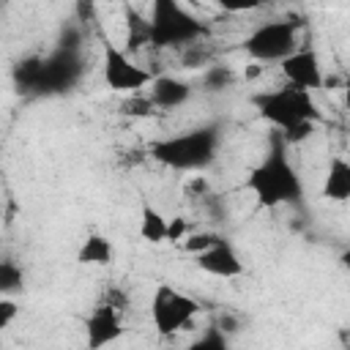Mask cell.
Wrapping results in <instances>:
<instances>
[{
    "instance_id": "1",
    "label": "cell",
    "mask_w": 350,
    "mask_h": 350,
    "mask_svg": "<svg viewBox=\"0 0 350 350\" xmlns=\"http://www.w3.org/2000/svg\"><path fill=\"white\" fill-rule=\"evenodd\" d=\"M246 189L262 208L301 202L304 186H301V178H298L290 156H287V142L282 139L279 131L271 134V148L252 167L249 178H246Z\"/></svg>"
},
{
    "instance_id": "2",
    "label": "cell",
    "mask_w": 350,
    "mask_h": 350,
    "mask_svg": "<svg viewBox=\"0 0 350 350\" xmlns=\"http://www.w3.org/2000/svg\"><path fill=\"white\" fill-rule=\"evenodd\" d=\"M254 107L260 112V118H265L287 145H295L301 139H306L317 120H320V109L312 93L282 85L276 90H265L254 96Z\"/></svg>"
},
{
    "instance_id": "11",
    "label": "cell",
    "mask_w": 350,
    "mask_h": 350,
    "mask_svg": "<svg viewBox=\"0 0 350 350\" xmlns=\"http://www.w3.org/2000/svg\"><path fill=\"white\" fill-rule=\"evenodd\" d=\"M145 96L153 104V109H178L189 101L191 85L178 79V77H153Z\"/></svg>"
},
{
    "instance_id": "6",
    "label": "cell",
    "mask_w": 350,
    "mask_h": 350,
    "mask_svg": "<svg viewBox=\"0 0 350 350\" xmlns=\"http://www.w3.org/2000/svg\"><path fill=\"white\" fill-rule=\"evenodd\" d=\"M295 49H298V25L284 19L262 22L243 38V52L254 63H282Z\"/></svg>"
},
{
    "instance_id": "5",
    "label": "cell",
    "mask_w": 350,
    "mask_h": 350,
    "mask_svg": "<svg viewBox=\"0 0 350 350\" xmlns=\"http://www.w3.org/2000/svg\"><path fill=\"white\" fill-rule=\"evenodd\" d=\"M200 314V301L191 298L189 293L172 287V284H159L150 298V323L153 331L161 339H170L180 334L194 317Z\"/></svg>"
},
{
    "instance_id": "15",
    "label": "cell",
    "mask_w": 350,
    "mask_h": 350,
    "mask_svg": "<svg viewBox=\"0 0 350 350\" xmlns=\"http://www.w3.org/2000/svg\"><path fill=\"white\" fill-rule=\"evenodd\" d=\"M25 287V271L16 260H0V298H11Z\"/></svg>"
},
{
    "instance_id": "17",
    "label": "cell",
    "mask_w": 350,
    "mask_h": 350,
    "mask_svg": "<svg viewBox=\"0 0 350 350\" xmlns=\"http://www.w3.org/2000/svg\"><path fill=\"white\" fill-rule=\"evenodd\" d=\"M232 79H235V74H232L227 66H216V68H211V71L205 74V88H211V90H224L227 85H232Z\"/></svg>"
},
{
    "instance_id": "8",
    "label": "cell",
    "mask_w": 350,
    "mask_h": 350,
    "mask_svg": "<svg viewBox=\"0 0 350 350\" xmlns=\"http://www.w3.org/2000/svg\"><path fill=\"white\" fill-rule=\"evenodd\" d=\"M123 309L112 301H98L85 320V350H104L123 336Z\"/></svg>"
},
{
    "instance_id": "12",
    "label": "cell",
    "mask_w": 350,
    "mask_h": 350,
    "mask_svg": "<svg viewBox=\"0 0 350 350\" xmlns=\"http://www.w3.org/2000/svg\"><path fill=\"white\" fill-rule=\"evenodd\" d=\"M323 197L331 202H345L350 197V164L345 156H334L323 180Z\"/></svg>"
},
{
    "instance_id": "3",
    "label": "cell",
    "mask_w": 350,
    "mask_h": 350,
    "mask_svg": "<svg viewBox=\"0 0 350 350\" xmlns=\"http://www.w3.org/2000/svg\"><path fill=\"white\" fill-rule=\"evenodd\" d=\"M219 142H221V134L216 126H200V129H189L183 134L156 139L150 145V156L170 170L197 172V170H205L208 164H213V159L219 153Z\"/></svg>"
},
{
    "instance_id": "10",
    "label": "cell",
    "mask_w": 350,
    "mask_h": 350,
    "mask_svg": "<svg viewBox=\"0 0 350 350\" xmlns=\"http://www.w3.org/2000/svg\"><path fill=\"white\" fill-rule=\"evenodd\" d=\"M194 262H197L200 271H205V273H211L216 279H235V276L243 273V262H241L235 246L221 235L205 252L194 254Z\"/></svg>"
},
{
    "instance_id": "18",
    "label": "cell",
    "mask_w": 350,
    "mask_h": 350,
    "mask_svg": "<svg viewBox=\"0 0 350 350\" xmlns=\"http://www.w3.org/2000/svg\"><path fill=\"white\" fill-rule=\"evenodd\" d=\"M216 238H219V235H213V232H194V235H186V238H183V249L191 252V254H200V252H205Z\"/></svg>"
},
{
    "instance_id": "19",
    "label": "cell",
    "mask_w": 350,
    "mask_h": 350,
    "mask_svg": "<svg viewBox=\"0 0 350 350\" xmlns=\"http://www.w3.org/2000/svg\"><path fill=\"white\" fill-rule=\"evenodd\" d=\"M19 314V306L14 298H0V331H5Z\"/></svg>"
},
{
    "instance_id": "4",
    "label": "cell",
    "mask_w": 350,
    "mask_h": 350,
    "mask_svg": "<svg viewBox=\"0 0 350 350\" xmlns=\"http://www.w3.org/2000/svg\"><path fill=\"white\" fill-rule=\"evenodd\" d=\"M148 44L167 49V46H191L197 38L205 36V22L191 14L189 5L175 0H156L148 14Z\"/></svg>"
},
{
    "instance_id": "9",
    "label": "cell",
    "mask_w": 350,
    "mask_h": 350,
    "mask_svg": "<svg viewBox=\"0 0 350 350\" xmlns=\"http://www.w3.org/2000/svg\"><path fill=\"white\" fill-rule=\"evenodd\" d=\"M279 71L284 77V85L290 88H298V90H306V93H314L325 85V74H323V63L317 57L314 49H304L298 46L290 57H284L279 63Z\"/></svg>"
},
{
    "instance_id": "14",
    "label": "cell",
    "mask_w": 350,
    "mask_h": 350,
    "mask_svg": "<svg viewBox=\"0 0 350 350\" xmlns=\"http://www.w3.org/2000/svg\"><path fill=\"white\" fill-rule=\"evenodd\" d=\"M167 232H170V219L150 202H142L139 205V238L148 243H164Z\"/></svg>"
},
{
    "instance_id": "13",
    "label": "cell",
    "mask_w": 350,
    "mask_h": 350,
    "mask_svg": "<svg viewBox=\"0 0 350 350\" xmlns=\"http://www.w3.org/2000/svg\"><path fill=\"white\" fill-rule=\"evenodd\" d=\"M112 260H115V246L101 232H88L85 241L77 249V262L79 265H109Z\"/></svg>"
},
{
    "instance_id": "16",
    "label": "cell",
    "mask_w": 350,
    "mask_h": 350,
    "mask_svg": "<svg viewBox=\"0 0 350 350\" xmlns=\"http://www.w3.org/2000/svg\"><path fill=\"white\" fill-rule=\"evenodd\" d=\"M183 350H232V347H230L227 334L213 323V325H208L194 342H189Z\"/></svg>"
},
{
    "instance_id": "7",
    "label": "cell",
    "mask_w": 350,
    "mask_h": 350,
    "mask_svg": "<svg viewBox=\"0 0 350 350\" xmlns=\"http://www.w3.org/2000/svg\"><path fill=\"white\" fill-rule=\"evenodd\" d=\"M101 74L104 82L112 93H131L139 96L142 90H148V85L153 82V74L139 66L126 49L115 46L112 41L104 44V60H101Z\"/></svg>"
}]
</instances>
